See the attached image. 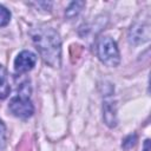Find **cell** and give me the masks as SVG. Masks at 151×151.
Masks as SVG:
<instances>
[{
    "instance_id": "6da1fadb",
    "label": "cell",
    "mask_w": 151,
    "mask_h": 151,
    "mask_svg": "<svg viewBox=\"0 0 151 151\" xmlns=\"http://www.w3.org/2000/svg\"><path fill=\"white\" fill-rule=\"evenodd\" d=\"M32 39L44 61L52 67H59L61 59V41L59 34L51 27L39 26L33 29Z\"/></svg>"
},
{
    "instance_id": "7a4b0ae2",
    "label": "cell",
    "mask_w": 151,
    "mask_h": 151,
    "mask_svg": "<svg viewBox=\"0 0 151 151\" xmlns=\"http://www.w3.org/2000/svg\"><path fill=\"white\" fill-rule=\"evenodd\" d=\"M97 54L101 63L114 67L120 61L119 50L116 41L110 37H101L97 44Z\"/></svg>"
},
{
    "instance_id": "3957f363",
    "label": "cell",
    "mask_w": 151,
    "mask_h": 151,
    "mask_svg": "<svg viewBox=\"0 0 151 151\" xmlns=\"http://www.w3.org/2000/svg\"><path fill=\"white\" fill-rule=\"evenodd\" d=\"M8 107H9V111L13 113V116L22 119L29 118L34 112L32 101L28 99L27 96H24V94H19L18 97L12 98Z\"/></svg>"
},
{
    "instance_id": "277c9868",
    "label": "cell",
    "mask_w": 151,
    "mask_h": 151,
    "mask_svg": "<svg viewBox=\"0 0 151 151\" xmlns=\"http://www.w3.org/2000/svg\"><path fill=\"white\" fill-rule=\"evenodd\" d=\"M37 61V57L34 53L29 51L20 52L14 60V70L17 73H26L31 71Z\"/></svg>"
},
{
    "instance_id": "5b68a950",
    "label": "cell",
    "mask_w": 151,
    "mask_h": 151,
    "mask_svg": "<svg viewBox=\"0 0 151 151\" xmlns=\"http://www.w3.org/2000/svg\"><path fill=\"white\" fill-rule=\"evenodd\" d=\"M11 87L8 83V76L6 68L0 65V99H5L9 94Z\"/></svg>"
},
{
    "instance_id": "8992f818",
    "label": "cell",
    "mask_w": 151,
    "mask_h": 151,
    "mask_svg": "<svg viewBox=\"0 0 151 151\" xmlns=\"http://www.w3.org/2000/svg\"><path fill=\"white\" fill-rule=\"evenodd\" d=\"M9 19H11L9 11L6 7H4L2 5H0V27L6 26L9 22Z\"/></svg>"
},
{
    "instance_id": "52a82bcc",
    "label": "cell",
    "mask_w": 151,
    "mask_h": 151,
    "mask_svg": "<svg viewBox=\"0 0 151 151\" xmlns=\"http://www.w3.org/2000/svg\"><path fill=\"white\" fill-rule=\"evenodd\" d=\"M5 143H6V127L4 123L0 120V149L5 146Z\"/></svg>"
}]
</instances>
